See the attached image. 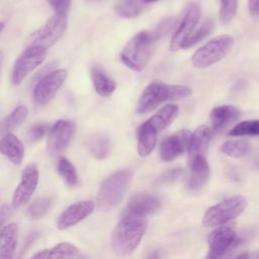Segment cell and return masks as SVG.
Listing matches in <instances>:
<instances>
[{
	"label": "cell",
	"instance_id": "obj_41",
	"mask_svg": "<svg viewBox=\"0 0 259 259\" xmlns=\"http://www.w3.org/2000/svg\"><path fill=\"white\" fill-rule=\"evenodd\" d=\"M235 259H252V258H251V253L244 252V253L240 254L239 256H237Z\"/></svg>",
	"mask_w": 259,
	"mask_h": 259
},
{
	"label": "cell",
	"instance_id": "obj_28",
	"mask_svg": "<svg viewBox=\"0 0 259 259\" xmlns=\"http://www.w3.org/2000/svg\"><path fill=\"white\" fill-rule=\"evenodd\" d=\"M221 150L224 154L232 158H242L251 152V145L244 140L227 141L222 145Z\"/></svg>",
	"mask_w": 259,
	"mask_h": 259
},
{
	"label": "cell",
	"instance_id": "obj_7",
	"mask_svg": "<svg viewBox=\"0 0 259 259\" xmlns=\"http://www.w3.org/2000/svg\"><path fill=\"white\" fill-rule=\"evenodd\" d=\"M241 239L231 227L221 226L208 236V252L205 259H230Z\"/></svg>",
	"mask_w": 259,
	"mask_h": 259
},
{
	"label": "cell",
	"instance_id": "obj_12",
	"mask_svg": "<svg viewBox=\"0 0 259 259\" xmlns=\"http://www.w3.org/2000/svg\"><path fill=\"white\" fill-rule=\"evenodd\" d=\"M200 17V8L197 4L191 3L187 6L178 26L175 28L170 42V50L176 52L183 49L185 41L191 35Z\"/></svg>",
	"mask_w": 259,
	"mask_h": 259
},
{
	"label": "cell",
	"instance_id": "obj_17",
	"mask_svg": "<svg viewBox=\"0 0 259 259\" xmlns=\"http://www.w3.org/2000/svg\"><path fill=\"white\" fill-rule=\"evenodd\" d=\"M240 116L238 107L230 104L219 105L211 109L209 117L213 132H221L235 122Z\"/></svg>",
	"mask_w": 259,
	"mask_h": 259
},
{
	"label": "cell",
	"instance_id": "obj_21",
	"mask_svg": "<svg viewBox=\"0 0 259 259\" xmlns=\"http://www.w3.org/2000/svg\"><path fill=\"white\" fill-rule=\"evenodd\" d=\"M211 137V131L207 125H199L193 133L188 147V160L195 157L205 156L209 141Z\"/></svg>",
	"mask_w": 259,
	"mask_h": 259
},
{
	"label": "cell",
	"instance_id": "obj_26",
	"mask_svg": "<svg viewBox=\"0 0 259 259\" xmlns=\"http://www.w3.org/2000/svg\"><path fill=\"white\" fill-rule=\"evenodd\" d=\"M88 149L95 159H106L111 153L110 139L104 134L92 135L88 140Z\"/></svg>",
	"mask_w": 259,
	"mask_h": 259
},
{
	"label": "cell",
	"instance_id": "obj_9",
	"mask_svg": "<svg viewBox=\"0 0 259 259\" xmlns=\"http://www.w3.org/2000/svg\"><path fill=\"white\" fill-rule=\"evenodd\" d=\"M47 57V49L42 47H27V49L17 58L12 69V83L19 85L27 75L37 68Z\"/></svg>",
	"mask_w": 259,
	"mask_h": 259
},
{
	"label": "cell",
	"instance_id": "obj_23",
	"mask_svg": "<svg viewBox=\"0 0 259 259\" xmlns=\"http://www.w3.org/2000/svg\"><path fill=\"white\" fill-rule=\"evenodd\" d=\"M1 153L8 158L13 164H21L24 157V147L22 142L12 133H6L0 144Z\"/></svg>",
	"mask_w": 259,
	"mask_h": 259
},
{
	"label": "cell",
	"instance_id": "obj_20",
	"mask_svg": "<svg viewBox=\"0 0 259 259\" xmlns=\"http://www.w3.org/2000/svg\"><path fill=\"white\" fill-rule=\"evenodd\" d=\"M158 133L159 132L155 130V127L148 120L139 126L137 131V139L138 152L141 157H147L153 152L156 146Z\"/></svg>",
	"mask_w": 259,
	"mask_h": 259
},
{
	"label": "cell",
	"instance_id": "obj_44",
	"mask_svg": "<svg viewBox=\"0 0 259 259\" xmlns=\"http://www.w3.org/2000/svg\"><path fill=\"white\" fill-rule=\"evenodd\" d=\"M88 2H98V1H101V0H87Z\"/></svg>",
	"mask_w": 259,
	"mask_h": 259
},
{
	"label": "cell",
	"instance_id": "obj_6",
	"mask_svg": "<svg viewBox=\"0 0 259 259\" xmlns=\"http://www.w3.org/2000/svg\"><path fill=\"white\" fill-rule=\"evenodd\" d=\"M234 37L230 34L217 36L197 49L191 57L195 68H207L223 60L234 47Z\"/></svg>",
	"mask_w": 259,
	"mask_h": 259
},
{
	"label": "cell",
	"instance_id": "obj_37",
	"mask_svg": "<svg viewBox=\"0 0 259 259\" xmlns=\"http://www.w3.org/2000/svg\"><path fill=\"white\" fill-rule=\"evenodd\" d=\"M49 4L53 7L55 12L57 14L67 15V12L69 11L71 0H47Z\"/></svg>",
	"mask_w": 259,
	"mask_h": 259
},
{
	"label": "cell",
	"instance_id": "obj_35",
	"mask_svg": "<svg viewBox=\"0 0 259 259\" xmlns=\"http://www.w3.org/2000/svg\"><path fill=\"white\" fill-rule=\"evenodd\" d=\"M48 130V126L46 123H35L27 132V140L30 143H35L44 138Z\"/></svg>",
	"mask_w": 259,
	"mask_h": 259
},
{
	"label": "cell",
	"instance_id": "obj_27",
	"mask_svg": "<svg viewBox=\"0 0 259 259\" xmlns=\"http://www.w3.org/2000/svg\"><path fill=\"white\" fill-rule=\"evenodd\" d=\"M147 4L145 0H119L115 5V12L122 18H134L144 11Z\"/></svg>",
	"mask_w": 259,
	"mask_h": 259
},
{
	"label": "cell",
	"instance_id": "obj_15",
	"mask_svg": "<svg viewBox=\"0 0 259 259\" xmlns=\"http://www.w3.org/2000/svg\"><path fill=\"white\" fill-rule=\"evenodd\" d=\"M95 208V204L91 200H80L70 204L58 218L57 228L59 230H67L85 218H87Z\"/></svg>",
	"mask_w": 259,
	"mask_h": 259
},
{
	"label": "cell",
	"instance_id": "obj_3",
	"mask_svg": "<svg viewBox=\"0 0 259 259\" xmlns=\"http://www.w3.org/2000/svg\"><path fill=\"white\" fill-rule=\"evenodd\" d=\"M159 40L153 30H142L136 33L122 48L120 61L128 69L141 72L150 62L155 44Z\"/></svg>",
	"mask_w": 259,
	"mask_h": 259
},
{
	"label": "cell",
	"instance_id": "obj_11",
	"mask_svg": "<svg viewBox=\"0 0 259 259\" xmlns=\"http://www.w3.org/2000/svg\"><path fill=\"white\" fill-rule=\"evenodd\" d=\"M38 168L35 164H28L21 173L20 181L14 190L12 196V206L21 207L31 198L38 184Z\"/></svg>",
	"mask_w": 259,
	"mask_h": 259
},
{
	"label": "cell",
	"instance_id": "obj_31",
	"mask_svg": "<svg viewBox=\"0 0 259 259\" xmlns=\"http://www.w3.org/2000/svg\"><path fill=\"white\" fill-rule=\"evenodd\" d=\"M58 171L66 183L70 186H76L79 182V177L75 166L67 158H61L58 162Z\"/></svg>",
	"mask_w": 259,
	"mask_h": 259
},
{
	"label": "cell",
	"instance_id": "obj_39",
	"mask_svg": "<svg viewBox=\"0 0 259 259\" xmlns=\"http://www.w3.org/2000/svg\"><path fill=\"white\" fill-rule=\"evenodd\" d=\"M0 223H1V226L3 227L5 222L10 218L11 213H12V210H11V207L8 206L7 204H2L1 206V210H0Z\"/></svg>",
	"mask_w": 259,
	"mask_h": 259
},
{
	"label": "cell",
	"instance_id": "obj_5",
	"mask_svg": "<svg viewBox=\"0 0 259 259\" xmlns=\"http://www.w3.org/2000/svg\"><path fill=\"white\" fill-rule=\"evenodd\" d=\"M247 200L242 195H234L210 206L202 218L206 228L221 227L239 217L246 208Z\"/></svg>",
	"mask_w": 259,
	"mask_h": 259
},
{
	"label": "cell",
	"instance_id": "obj_10",
	"mask_svg": "<svg viewBox=\"0 0 259 259\" xmlns=\"http://www.w3.org/2000/svg\"><path fill=\"white\" fill-rule=\"evenodd\" d=\"M67 75L68 72L66 69H58L39 78L33 89L34 100L41 105L49 103L62 87Z\"/></svg>",
	"mask_w": 259,
	"mask_h": 259
},
{
	"label": "cell",
	"instance_id": "obj_38",
	"mask_svg": "<svg viewBox=\"0 0 259 259\" xmlns=\"http://www.w3.org/2000/svg\"><path fill=\"white\" fill-rule=\"evenodd\" d=\"M249 13L254 20L259 19V0H248Z\"/></svg>",
	"mask_w": 259,
	"mask_h": 259
},
{
	"label": "cell",
	"instance_id": "obj_30",
	"mask_svg": "<svg viewBox=\"0 0 259 259\" xmlns=\"http://www.w3.org/2000/svg\"><path fill=\"white\" fill-rule=\"evenodd\" d=\"M28 109L24 105H19L13 109V111L5 117L2 123V131L10 133L11 131L17 128L27 117ZM5 133V134H6Z\"/></svg>",
	"mask_w": 259,
	"mask_h": 259
},
{
	"label": "cell",
	"instance_id": "obj_19",
	"mask_svg": "<svg viewBox=\"0 0 259 259\" xmlns=\"http://www.w3.org/2000/svg\"><path fill=\"white\" fill-rule=\"evenodd\" d=\"M18 241V227L9 223L1 228L0 232V259H14Z\"/></svg>",
	"mask_w": 259,
	"mask_h": 259
},
{
	"label": "cell",
	"instance_id": "obj_2",
	"mask_svg": "<svg viewBox=\"0 0 259 259\" xmlns=\"http://www.w3.org/2000/svg\"><path fill=\"white\" fill-rule=\"evenodd\" d=\"M190 94L191 89L188 86L153 81L142 92L136 109L139 114H146L166 101L180 100L188 97Z\"/></svg>",
	"mask_w": 259,
	"mask_h": 259
},
{
	"label": "cell",
	"instance_id": "obj_1",
	"mask_svg": "<svg viewBox=\"0 0 259 259\" xmlns=\"http://www.w3.org/2000/svg\"><path fill=\"white\" fill-rule=\"evenodd\" d=\"M146 228V217L124 211L111 237V248L114 253L121 257L130 255L139 246Z\"/></svg>",
	"mask_w": 259,
	"mask_h": 259
},
{
	"label": "cell",
	"instance_id": "obj_43",
	"mask_svg": "<svg viewBox=\"0 0 259 259\" xmlns=\"http://www.w3.org/2000/svg\"><path fill=\"white\" fill-rule=\"evenodd\" d=\"M145 1L149 4V3H152V2H157V1H159V0H145Z\"/></svg>",
	"mask_w": 259,
	"mask_h": 259
},
{
	"label": "cell",
	"instance_id": "obj_14",
	"mask_svg": "<svg viewBox=\"0 0 259 259\" xmlns=\"http://www.w3.org/2000/svg\"><path fill=\"white\" fill-rule=\"evenodd\" d=\"M191 137L192 132L188 130H181L166 137L160 144V158L164 162H171L188 151Z\"/></svg>",
	"mask_w": 259,
	"mask_h": 259
},
{
	"label": "cell",
	"instance_id": "obj_32",
	"mask_svg": "<svg viewBox=\"0 0 259 259\" xmlns=\"http://www.w3.org/2000/svg\"><path fill=\"white\" fill-rule=\"evenodd\" d=\"M229 136H259V119H249L239 122L230 131Z\"/></svg>",
	"mask_w": 259,
	"mask_h": 259
},
{
	"label": "cell",
	"instance_id": "obj_13",
	"mask_svg": "<svg viewBox=\"0 0 259 259\" xmlns=\"http://www.w3.org/2000/svg\"><path fill=\"white\" fill-rule=\"evenodd\" d=\"M76 132V125L68 119H60L53 124L48 138V151L51 155H59L67 149Z\"/></svg>",
	"mask_w": 259,
	"mask_h": 259
},
{
	"label": "cell",
	"instance_id": "obj_18",
	"mask_svg": "<svg viewBox=\"0 0 259 259\" xmlns=\"http://www.w3.org/2000/svg\"><path fill=\"white\" fill-rule=\"evenodd\" d=\"M188 164L190 168V176L187 186L190 190H197L207 181L209 176V166L205 156H199L188 160Z\"/></svg>",
	"mask_w": 259,
	"mask_h": 259
},
{
	"label": "cell",
	"instance_id": "obj_24",
	"mask_svg": "<svg viewBox=\"0 0 259 259\" xmlns=\"http://www.w3.org/2000/svg\"><path fill=\"white\" fill-rule=\"evenodd\" d=\"M91 80L97 94L109 97L116 89V83L102 69L93 67L91 69Z\"/></svg>",
	"mask_w": 259,
	"mask_h": 259
},
{
	"label": "cell",
	"instance_id": "obj_22",
	"mask_svg": "<svg viewBox=\"0 0 259 259\" xmlns=\"http://www.w3.org/2000/svg\"><path fill=\"white\" fill-rule=\"evenodd\" d=\"M78 252L79 250L75 245L69 242H62L36 252L30 259H76Z\"/></svg>",
	"mask_w": 259,
	"mask_h": 259
},
{
	"label": "cell",
	"instance_id": "obj_33",
	"mask_svg": "<svg viewBox=\"0 0 259 259\" xmlns=\"http://www.w3.org/2000/svg\"><path fill=\"white\" fill-rule=\"evenodd\" d=\"M238 0H221L219 18L222 24L230 23L236 16Z\"/></svg>",
	"mask_w": 259,
	"mask_h": 259
},
{
	"label": "cell",
	"instance_id": "obj_34",
	"mask_svg": "<svg viewBox=\"0 0 259 259\" xmlns=\"http://www.w3.org/2000/svg\"><path fill=\"white\" fill-rule=\"evenodd\" d=\"M213 28V22L211 20L205 21L203 24H201L194 32L191 33V35L188 37V39L185 41L183 49H189L202 40L205 36H207Z\"/></svg>",
	"mask_w": 259,
	"mask_h": 259
},
{
	"label": "cell",
	"instance_id": "obj_16",
	"mask_svg": "<svg viewBox=\"0 0 259 259\" xmlns=\"http://www.w3.org/2000/svg\"><path fill=\"white\" fill-rule=\"evenodd\" d=\"M160 206L161 200L157 195L151 193H138L130 199L124 211L147 217L158 210Z\"/></svg>",
	"mask_w": 259,
	"mask_h": 259
},
{
	"label": "cell",
	"instance_id": "obj_8",
	"mask_svg": "<svg viewBox=\"0 0 259 259\" xmlns=\"http://www.w3.org/2000/svg\"><path fill=\"white\" fill-rule=\"evenodd\" d=\"M66 27L67 15L56 13L28 37V47L36 46L47 49L53 46L63 35Z\"/></svg>",
	"mask_w": 259,
	"mask_h": 259
},
{
	"label": "cell",
	"instance_id": "obj_25",
	"mask_svg": "<svg viewBox=\"0 0 259 259\" xmlns=\"http://www.w3.org/2000/svg\"><path fill=\"white\" fill-rule=\"evenodd\" d=\"M178 113L179 107L176 104L169 103L159 109V111H157L152 117H150L148 121L155 127V130L161 132L173 122Z\"/></svg>",
	"mask_w": 259,
	"mask_h": 259
},
{
	"label": "cell",
	"instance_id": "obj_42",
	"mask_svg": "<svg viewBox=\"0 0 259 259\" xmlns=\"http://www.w3.org/2000/svg\"><path fill=\"white\" fill-rule=\"evenodd\" d=\"M251 258L252 259H259V251H257L255 253H252L251 254Z\"/></svg>",
	"mask_w": 259,
	"mask_h": 259
},
{
	"label": "cell",
	"instance_id": "obj_4",
	"mask_svg": "<svg viewBox=\"0 0 259 259\" xmlns=\"http://www.w3.org/2000/svg\"><path fill=\"white\" fill-rule=\"evenodd\" d=\"M133 178L128 169H120L107 176L100 184L96 196L97 206L101 210L115 207L123 198Z\"/></svg>",
	"mask_w": 259,
	"mask_h": 259
},
{
	"label": "cell",
	"instance_id": "obj_36",
	"mask_svg": "<svg viewBox=\"0 0 259 259\" xmlns=\"http://www.w3.org/2000/svg\"><path fill=\"white\" fill-rule=\"evenodd\" d=\"M182 172L183 171L181 168H174V169L168 170L161 175V177L158 179V182L162 184L174 182L180 178V176L182 175Z\"/></svg>",
	"mask_w": 259,
	"mask_h": 259
},
{
	"label": "cell",
	"instance_id": "obj_45",
	"mask_svg": "<svg viewBox=\"0 0 259 259\" xmlns=\"http://www.w3.org/2000/svg\"><path fill=\"white\" fill-rule=\"evenodd\" d=\"M77 259H86V258H85V257H83V256H82V257H79V258H77Z\"/></svg>",
	"mask_w": 259,
	"mask_h": 259
},
{
	"label": "cell",
	"instance_id": "obj_29",
	"mask_svg": "<svg viewBox=\"0 0 259 259\" xmlns=\"http://www.w3.org/2000/svg\"><path fill=\"white\" fill-rule=\"evenodd\" d=\"M53 200L50 196H40L34 199L26 209L27 217L32 220L44 218L51 209Z\"/></svg>",
	"mask_w": 259,
	"mask_h": 259
},
{
	"label": "cell",
	"instance_id": "obj_40",
	"mask_svg": "<svg viewBox=\"0 0 259 259\" xmlns=\"http://www.w3.org/2000/svg\"><path fill=\"white\" fill-rule=\"evenodd\" d=\"M147 259H160V254L158 251H152L147 256Z\"/></svg>",
	"mask_w": 259,
	"mask_h": 259
}]
</instances>
